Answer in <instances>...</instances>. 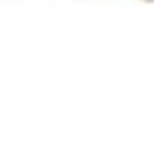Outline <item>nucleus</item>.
Returning <instances> with one entry per match:
<instances>
[]
</instances>
